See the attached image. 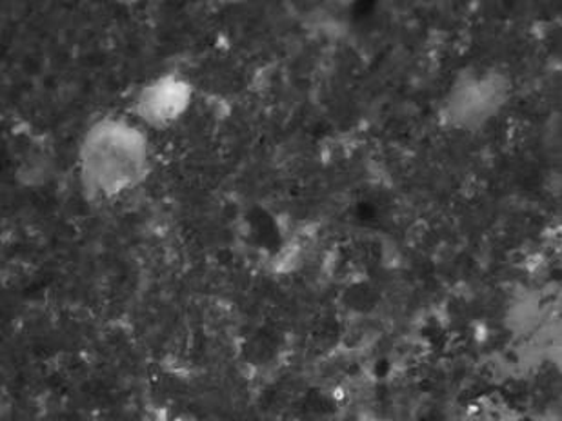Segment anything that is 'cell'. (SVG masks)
Segmentation results:
<instances>
[{"label":"cell","instance_id":"cell-1","mask_svg":"<svg viewBox=\"0 0 562 421\" xmlns=\"http://www.w3.org/2000/svg\"><path fill=\"white\" fill-rule=\"evenodd\" d=\"M80 180L93 198H113L140 184L149 171L148 140L137 127L104 118L86 133Z\"/></svg>","mask_w":562,"mask_h":421},{"label":"cell","instance_id":"cell-2","mask_svg":"<svg viewBox=\"0 0 562 421\" xmlns=\"http://www.w3.org/2000/svg\"><path fill=\"white\" fill-rule=\"evenodd\" d=\"M191 91V86L181 77H160L140 91L137 99L138 116L149 126H171L188 110Z\"/></svg>","mask_w":562,"mask_h":421}]
</instances>
